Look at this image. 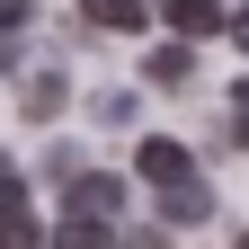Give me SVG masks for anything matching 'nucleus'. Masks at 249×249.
I'll list each match as a JSON object with an SVG mask.
<instances>
[{
    "label": "nucleus",
    "mask_w": 249,
    "mask_h": 249,
    "mask_svg": "<svg viewBox=\"0 0 249 249\" xmlns=\"http://www.w3.org/2000/svg\"><path fill=\"white\" fill-rule=\"evenodd\" d=\"M116 213H124V178L71 169V187H62V223H116Z\"/></svg>",
    "instance_id": "f257e3e1"
},
{
    "label": "nucleus",
    "mask_w": 249,
    "mask_h": 249,
    "mask_svg": "<svg viewBox=\"0 0 249 249\" xmlns=\"http://www.w3.org/2000/svg\"><path fill=\"white\" fill-rule=\"evenodd\" d=\"M134 178L151 187V196H169V187H187V178H196V160H187V142H169V134H151V142L134 151Z\"/></svg>",
    "instance_id": "f03ea898"
},
{
    "label": "nucleus",
    "mask_w": 249,
    "mask_h": 249,
    "mask_svg": "<svg viewBox=\"0 0 249 249\" xmlns=\"http://www.w3.org/2000/svg\"><path fill=\"white\" fill-rule=\"evenodd\" d=\"M0 249H45V223L27 213V187L0 196Z\"/></svg>",
    "instance_id": "7ed1b4c3"
},
{
    "label": "nucleus",
    "mask_w": 249,
    "mask_h": 249,
    "mask_svg": "<svg viewBox=\"0 0 249 249\" xmlns=\"http://www.w3.org/2000/svg\"><path fill=\"white\" fill-rule=\"evenodd\" d=\"M187 71H196V53H187V36H169V45H151V53H142V80H151V89H178Z\"/></svg>",
    "instance_id": "20e7f679"
},
{
    "label": "nucleus",
    "mask_w": 249,
    "mask_h": 249,
    "mask_svg": "<svg viewBox=\"0 0 249 249\" xmlns=\"http://www.w3.org/2000/svg\"><path fill=\"white\" fill-rule=\"evenodd\" d=\"M160 9H169L178 36H213V27H223V0H160Z\"/></svg>",
    "instance_id": "39448f33"
},
{
    "label": "nucleus",
    "mask_w": 249,
    "mask_h": 249,
    "mask_svg": "<svg viewBox=\"0 0 249 249\" xmlns=\"http://www.w3.org/2000/svg\"><path fill=\"white\" fill-rule=\"evenodd\" d=\"M160 213H169V223H205V213H213V187H205V178L169 187V196H160Z\"/></svg>",
    "instance_id": "423d86ee"
},
{
    "label": "nucleus",
    "mask_w": 249,
    "mask_h": 249,
    "mask_svg": "<svg viewBox=\"0 0 249 249\" xmlns=\"http://www.w3.org/2000/svg\"><path fill=\"white\" fill-rule=\"evenodd\" d=\"M89 9V27H107V36H134L142 27V0H80Z\"/></svg>",
    "instance_id": "0eeeda50"
},
{
    "label": "nucleus",
    "mask_w": 249,
    "mask_h": 249,
    "mask_svg": "<svg viewBox=\"0 0 249 249\" xmlns=\"http://www.w3.org/2000/svg\"><path fill=\"white\" fill-rule=\"evenodd\" d=\"M18 98H27V116H62V107H71V89H62V71H36Z\"/></svg>",
    "instance_id": "6e6552de"
},
{
    "label": "nucleus",
    "mask_w": 249,
    "mask_h": 249,
    "mask_svg": "<svg viewBox=\"0 0 249 249\" xmlns=\"http://www.w3.org/2000/svg\"><path fill=\"white\" fill-rule=\"evenodd\" d=\"M231 142H249V89L231 98Z\"/></svg>",
    "instance_id": "1a4fd4ad"
},
{
    "label": "nucleus",
    "mask_w": 249,
    "mask_h": 249,
    "mask_svg": "<svg viewBox=\"0 0 249 249\" xmlns=\"http://www.w3.org/2000/svg\"><path fill=\"white\" fill-rule=\"evenodd\" d=\"M223 27H231V45H240V53H249V9H231V18H223Z\"/></svg>",
    "instance_id": "9d476101"
},
{
    "label": "nucleus",
    "mask_w": 249,
    "mask_h": 249,
    "mask_svg": "<svg viewBox=\"0 0 249 249\" xmlns=\"http://www.w3.org/2000/svg\"><path fill=\"white\" fill-rule=\"evenodd\" d=\"M9 187H18V160H9V151H0V196H9Z\"/></svg>",
    "instance_id": "9b49d317"
},
{
    "label": "nucleus",
    "mask_w": 249,
    "mask_h": 249,
    "mask_svg": "<svg viewBox=\"0 0 249 249\" xmlns=\"http://www.w3.org/2000/svg\"><path fill=\"white\" fill-rule=\"evenodd\" d=\"M18 18H27V0H0V27H18Z\"/></svg>",
    "instance_id": "f8f14e48"
},
{
    "label": "nucleus",
    "mask_w": 249,
    "mask_h": 249,
    "mask_svg": "<svg viewBox=\"0 0 249 249\" xmlns=\"http://www.w3.org/2000/svg\"><path fill=\"white\" fill-rule=\"evenodd\" d=\"M240 249H249V231H240Z\"/></svg>",
    "instance_id": "ddd939ff"
}]
</instances>
